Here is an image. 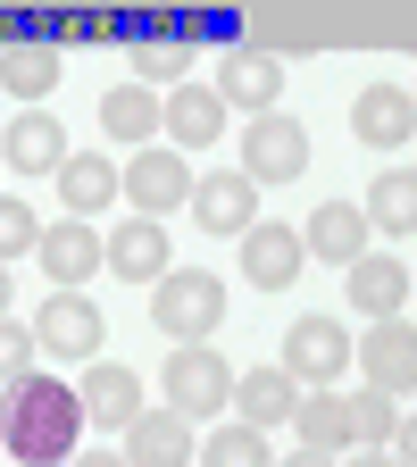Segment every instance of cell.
I'll list each match as a JSON object with an SVG mask.
<instances>
[{
  "label": "cell",
  "mask_w": 417,
  "mask_h": 467,
  "mask_svg": "<svg viewBox=\"0 0 417 467\" xmlns=\"http://www.w3.org/2000/svg\"><path fill=\"white\" fill-rule=\"evenodd\" d=\"M117 184H126V175H117L100 150L58 159V201H68V217H92V209H109V201H117Z\"/></svg>",
  "instance_id": "19"
},
{
  "label": "cell",
  "mask_w": 417,
  "mask_h": 467,
  "mask_svg": "<svg viewBox=\"0 0 417 467\" xmlns=\"http://www.w3.org/2000/svg\"><path fill=\"white\" fill-rule=\"evenodd\" d=\"M167 134H175V142H217V134H225L217 84H175V92H167Z\"/></svg>",
  "instance_id": "22"
},
{
  "label": "cell",
  "mask_w": 417,
  "mask_h": 467,
  "mask_svg": "<svg viewBox=\"0 0 417 467\" xmlns=\"http://www.w3.org/2000/svg\"><path fill=\"white\" fill-rule=\"evenodd\" d=\"M58 159H68V134H58V117L26 109L17 126H9V167H26V175H58Z\"/></svg>",
  "instance_id": "24"
},
{
  "label": "cell",
  "mask_w": 417,
  "mask_h": 467,
  "mask_svg": "<svg viewBox=\"0 0 417 467\" xmlns=\"http://www.w3.org/2000/svg\"><path fill=\"white\" fill-rule=\"evenodd\" d=\"M342 359H350V334H342V317H292V334H284V376L292 384H309V392H334L342 384Z\"/></svg>",
  "instance_id": "4"
},
{
  "label": "cell",
  "mask_w": 417,
  "mask_h": 467,
  "mask_svg": "<svg viewBox=\"0 0 417 467\" xmlns=\"http://www.w3.org/2000/svg\"><path fill=\"white\" fill-rule=\"evenodd\" d=\"M259 184H251V175L243 167H217V175H201V184H193V217L209 225V234H251L259 217Z\"/></svg>",
  "instance_id": "12"
},
{
  "label": "cell",
  "mask_w": 417,
  "mask_h": 467,
  "mask_svg": "<svg viewBox=\"0 0 417 467\" xmlns=\"http://www.w3.org/2000/svg\"><path fill=\"white\" fill-rule=\"evenodd\" d=\"M292 426H301V451H326V459H342V442H350L342 392H301V409H292Z\"/></svg>",
  "instance_id": "26"
},
{
  "label": "cell",
  "mask_w": 417,
  "mask_h": 467,
  "mask_svg": "<svg viewBox=\"0 0 417 467\" xmlns=\"http://www.w3.org/2000/svg\"><path fill=\"white\" fill-rule=\"evenodd\" d=\"M100 126H109L117 142L151 150V134H167V100H159L151 84H109V92H100Z\"/></svg>",
  "instance_id": "15"
},
{
  "label": "cell",
  "mask_w": 417,
  "mask_h": 467,
  "mask_svg": "<svg viewBox=\"0 0 417 467\" xmlns=\"http://www.w3.org/2000/svg\"><path fill=\"white\" fill-rule=\"evenodd\" d=\"M301 243H309L318 259H334V267L368 259V209H350V201H326V209L301 225Z\"/></svg>",
  "instance_id": "18"
},
{
  "label": "cell",
  "mask_w": 417,
  "mask_h": 467,
  "mask_svg": "<svg viewBox=\"0 0 417 467\" xmlns=\"http://www.w3.org/2000/svg\"><path fill=\"white\" fill-rule=\"evenodd\" d=\"M409 126H417V100H409V84H368L360 100H350V134H360V142H376V150L409 142Z\"/></svg>",
  "instance_id": "13"
},
{
  "label": "cell",
  "mask_w": 417,
  "mask_h": 467,
  "mask_svg": "<svg viewBox=\"0 0 417 467\" xmlns=\"http://www.w3.org/2000/svg\"><path fill=\"white\" fill-rule=\"evenodd\" d=\"M34 326H17V317H0V384H26L34 376Z\"/></svg>",
  "instance_id": "30"
},
{
  "label": "cell",
  "mask_w": 417,
  "mask_h": 467,
  "mask_svg": "<svg viewBox=\"0 0 417 467\" xmlns=\"http://www.w3.org/2000/svg\"><path fill=\"white\" fill-rule=\"evenodd\" d=\"M100 309L84 301V292H50V301L34 309V342L42 350H58V359H92V350H100Z\"/></svg>",
  "instance_id": "9"
},
{
  "label": "cell",
  "mask_w": 417,
  "mask_h": 467,
  "mask_svg": "<svg viewBox=\"0 0 417 467\" xmlns=\"http://www.w3.org/2000/svg\"><path fill=\"white\" fill-rule=\"evenodd\" d=\"M301 167H309V134H301V117H284V109L251 117V134H243V175H251V184H292Z\"/></svg>",
  "instance_id": "6"
},
{
  "label": "cell",
  "mask_w": 417,
  "mask_h": 467,
  "mask_svg": "<svg viewBox=\"0 0 417 467\" xmlns=\"http://www.w3.org/2000/svg\"><path fill=\"white\" fill-rule=\"evenodd\" d=\"M193 459H201V467H276L259 426H217V434H209V451H193Z\"/></svg>",
  "instance_id": "28"
},
{
  "label": "cell",
  "mask_w": 417,
  "mask_h": 467,
  "mask_svg": "<svg viewBox=\"0 0 417 467\" xmlns=\"http://www.w3.org/2000/svg\"><path fill=\"white\" fill-rule=\"evenodd\" d=\"M234 409H243V426H276V418H292L301 409V384H292L284 368H251V376H234Z\"/></svg>",
  "instance_id": "20"
},
{
  "label": "cell",
  "mask_w": 417,
  "mask_h": 467,
  "mask_svg": "<svg viewBox=\"0 0 417 467\" xmlns=\"http://www.w3.org/2000/svg\"><path fill=\"white\" fill-rule=\"evenodd\" d=\"M392 459H401V467H417V418H401V434H392Z\"/></svg>",
  "instance_id": "32"
},
{
  "label": "cell",
  "mask_w": 417,
  "mask_h": 467,
  "mask_svg": "<svg viewBox=\"0 0 417 467\" xmlns=\"http://www.w3.org/2000/svg\"><path fill=\"white\" fill-rule=\"evenodd\" d=\"M134 76H184L193 84V34H142L134 42Z\"/></svg>",
  "instance_id": "29"
},
{
  "label": "cell",
  "mask_w": 417,
  "mask_h": 467,
  "mask_svg": "<svg viewBox=\"0 0 417 467\" xmlns=\"http://www.w3.org/2000/svg\"><path fill=\"white\" fill-rule=\"evenodd\" d=\"M0 317H9V267H0Z\"/></svg>",
  "instance_id": "36"
},
{
  "label": "cell",
  "mask_w": 417,
  "mask_h": 467,
  "mask_svg": "<svg viewBox=\"0 0 417 467\" xmlns=\"http://www.w3.org/2000/svg\"><path fill=\"white\" fill-rule=\"evenodd\" d=\"M350 467H401L392 451H360V459H350Z\"/></svg>",
  "instance_id": "35"
},
{
  "label": "cell",
  "mask_w": 417,
  "mask_h": 467,
  "mask_svg": "<svg viewBox=\"0 0 417 467\" xmlns=\"http://www.w3.org/2000/svg\"><path fill=\"white\" fill-rule=\"evenodd\" d=\"M401 301H409V267H401V259H384V251L350 259V309H360L368 326H376V317H401Z\"/></svg>",
  "instance_id": "17"
},
{
  "label": "cell",
  "mask_w": 417,
  "mask_h": 467,
  "mask_svg": "<svg viewBox=\"0 0 417 467\" xmlns=\"http://www.w3.org/2000/svg\"><path fill=\"white\" fill-rule=\"evenodd\" d=\"M42 243V225H34V209L26 201H0V267H9L17 251H34Z\"/></svg>",
  "instance_id": "31"
},
{
  "label": "cell",
  "mask_w": 417,
  "mask_h": 467,
  "mask_svg": "<svg viewBox=\"0 0 417 467\" xmlns=\"http://www.w3.org/2000/svg\"><path fill=\"white\" fill-rule=\"evenodd\" d=\"M284 467H334V459H326V451H292Z\"/></svg>",
  "instance_id": "34"
},
{
  "label": "cell",
  "mask_w": 417,
  "mask_h": 467,
  "mask_svg": "<svg viewBox=\"0 0 417 467\" xmlns=\"http://www.w3.org/2000/svg\"><path fill=\"white\" fill-rule=\"evenodd\" d=\"M109 267L134 275V284H142V275H167V225H159V217H126V225L109 234Z\"/></svg>",
  "instance_id": "21"
},
{
  "label": "cell",
  "mask_w": 417,
  "mask_h": 467,
  "mask_svg": "<svg viewBox=\"0 0 417 467\" xmlns=\"http://www.w3.org/2000/svg\"><path fill=\"white\" fill-rule=\"evenodd\" d=\"M342 418H350V442L360 451H392V434H401V409L384 400V392H342Z\"/></svg>",
  "instance_id": "27"
},
{
  "label": "cell",
  "mask_w": 417,
  "mask_h": 467,
  "mask_svg": "<svg viewBox=\"0 0 417 467\" xmlns=\"http://www.w3.org/2000/svg\"><path fill=\"white\" fill-rule=\"evenodd\" d=\"M84 426H92L84 392L58 384V376H26V384H9V400H0V442H9L17 467H68Z\"/></svg>",
  "instance_id": "1"
},
{
  "label": "cell",
  "mask_w": 417,
  "mask_h": 467,
  "mask_svg": "<svg viewBox=\"0 0 417 467\" xmlns=\"http://www.w3.org/2000/svg\"><path fill=\"white\" fill-rule=\"evenodd\" d=\"M159 384H167L175 418H201V409H225L234 400V368L217 359V342H175L167 368H159Z\"/></svg>",
  "instance_id": "3"
},
{
  "label": "cell",
  "mask_w": 417,
  "mask_h": 467,
  "mask_svg": "<svg viewBox=\"0 0 417 467\" xmlns=\"http://www.w3.org/2000/svg\"><path fill=\"white\" fill-rule=\"evenodd\" d=\"M360 209H368V225H384V234H417V167H384Z\"/></svg>",
  "instance_id": "25"
},
{
  "label": "cell",
  "mask_w": 417,
  "mask_h": 467,
  "mask_svg": "<svg viewBox=\"0 0 417 467\" xmlns=\"http://www.w3.org/2000/svg\"><path fill=\"white\" fill-rule=\"evenodd\" d=\"M76 392H84V418H92V426H134V418H142V376H134V368L92 359Z\"/></svg>",
  "instance_id": "16"
},
{
  "label": "cell",
  "mask_w": 417,
  "mask_h": 467,
  "mask_svg": "<svg viewBox=\"0 0 417 467\" xmlns=\"http://www.w3.org/2000/svg\"><path fill=\"white\" fill-rule=\"evenodd\" d=\"M409 100H417V84H409Z\"/></svg>",
  "instance_id": "37"
},
{
  "label": "cell",
  "mask_w": 417,
  "mask_h": 467,
  "mask_svg": "<svg viewBox=\"0 0 417 467\" xmlns=\"http://www.w3.org/2000/svg\"><path fill=\"white\" fill-rule=\"evenodd\" d=\"M193 418H175V409H142V418L126 426V467H193Z\"/></svg>",
  "instance_id": "10"
},
{
  "label": "cell",
  "mask_w": 417,
  "mask_h": 467,
  "mask_svg": "<svg viewBox=\"0 0 417 467\" xmlns=\"http://www.w3.org/2000/svg\"><path fill=\"white\" fill-rule=\"evenodd\" d=\"M350 359H360L368 392H384V400L417 392V326H401V317H376L360 342H350Z\"/></svg>",
  "instance_id": "5"
},
{
  "label": "cell",
  "mask_w": 417,
  "mask_h": 467,
  "mask_svg": "<svg viewBox=\"0 0 417 467\" xmlns=\"http://www.w3.org/2000/svg\"><path fill=\"white\" fill-rule=\"evenodd\" d=\"M34 259H42V275H58V292H76L92 267H109V234H92L84 217H58V225H42Z\"/></svg>",
  "instance_id": "8"
},
{
  "label": "cell",
  "mask_w": 417,
  "mask_h": 467,
  "mask_svg": "<svg viewBox=\"0 0 417 467\" xmlns=\"http://www.w3.org/2000/svg\"><path fill=\"white\" fill-rule=\"evenodd\" d=\"M301 259H309V243L292 225H251L243 234V275L259 284V292H284L292 275H301Z\"/></svg>",
  "instance_id": "14"
},
{
  "label": "cell",
  "mask_w": 417,
  "mask_h": 467,
  "mask_svg": "<svg viewBox=\"0 0 417 467\" xmlns=\"http://www.w3.org/2000/svg\"><path fill=\"white\" fill-rule=\"evenodd\" d=\"M276 92H284V67H276L267 50L234 42V50H225V67H217V100H225V109H251V117H267V109H276Z\"/></svg>",
  "instance_id": "11"
},
{
  "label": "cell",
  "mask_w": 417,
  "mask_h": 467,
  "mask_svg": "<svg viewBox=\"0 0 417 467\" xmlns=\"http://www.w3.org/2000/svg\"><path fill=\"white\" fill-rule=\"evenodd\" d=\"M151 317H159L167 342H209V334L225 326V284H217L209 267H201V275L167 267V275L151 284Z\"/></svg>",
  "instance_id": "2"
},
{
  "label": "cell",
  "mask_w": 417,
  "mask_h": 467,
  "mask_svg": "<svg viewBox=\"0 0 417 467\" xmlns=\"http://www.w3.org/2000/svg\"><path fill=\"white\" fill-rule=\"evenodd\" d=\"M193 184H201V175L184 167V150L151 142V150H134V167H126V184H117V192L134 201V217H159V209H184Z\"/></svg>",
  "instance_id": "7"
},
{
  "label": "cell",
  "mask_w": 417,
  "mask_h": 467,
  "mask_svg": "<svg viewBox=\"0 0 417 467\" xmlns=\"http://www.w3.org/2000/svg\"><path fill=\"white\" fill-rule=\"evenodd\" d=\"M58 84V42H0V92L42 100Z\"/></svg>",
  "instance_id": "23"
},
{
  "label": "cell",
  "mask_w": 417,
  "mask_h": 467,
  "mask_svg": "<svg viewBox=\"0 0 417 467\" xmlns=\"http://www.w3.org/2000/svg\"><path fill=\"white\" fill-rule=\"evenodd\" d=\"M68 467H126V459H117V451H76Z\"/></svg>",
  "instance_id": "33"
}]
</instances>
